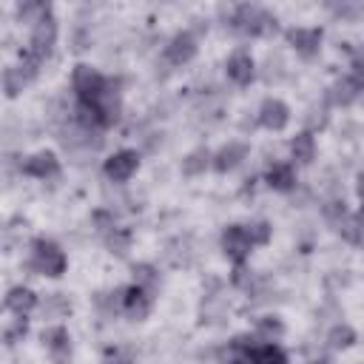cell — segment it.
I'll use <instances>...</instances> for the list:
<instances>
[{
  "label": "cell",
  "instance_id": "cell-33",
  "mask_svg": "<svg viewBox=\"0 0 364 364\" xmlns=\"http://www.w3.org/2000/svg\"><path fill=\"white\" fill-rule=\"evenodd\" d=\"M310 364H324V361H310Z\"/></svg>",
  "mask_w": 364,
  "mask_h": 364
},
{
  "label": "cell",
  "instance_id": "cell-9",
  "mask_svg": "<svg viewBox=\"0 0 364 364\" xmlns=\"http://www.w3.org/2000/svg\"><path fill=\"white\" fill-rule=\"evenodd\" d=\"M196 54H199V37H196L191 28L173 31V34L168 37L165 48H162V60H165L168 65H173V68L191 65V63L196 60Z\"/></svg>",
  "mask_w": 364,
  "mask_h": 364
},
{
  "label": "cell",
  "instance_id": "cell-14",
  "mask_svg": "<svg viewBox=\"0 0 364 364\" xmlns=\"http://www.w3.org/2000/svg\"><path fill=\"white\" fill-rule=\"evenodd\" d=\"M250 156V145L245 139H228L213 151V173L228 176Z\"/></svg>",
  "mask_w": 364,
  "mask_h": 364
},
{
  "label": "cell",
  "instance_id": "cell-3",
  "mask_svg": "<svg viewBox=\"0 0 364 364\" xmlns=\"http://www.w3.org/2000/svg\"><path fill=\"white\" fill-rule=\"evenodd\" d=\"M57 40H60V20H57V14H54V9H51L46 17H40V20L28 28L26 48L46 65V63L51 60L54 48H57Z\"/></svg>",
  "mask_w": 364,
  "mask_h": 364
},
{
  "label": "cell",
  "instance_id": "cell-23",
  "mask_svg": "<svg viewBox=\"0 0 364 364\" xmlns=\"http://www.w3.org/2000/svg\"><path fill=\"white\" fill-rule=\"evenodd\" d=\"M31 82H34V80H31L17 63L3 68V94H6V100H17Z\"/></svg>",
  "mask_w": 364,
  "mask_h": 364
},
{
  "label": "cell",
  "instance_id": "cell-7",
  "mask_svg": "<svg viewBox=\"0 0 364 364\" xmlns=\"http://www.w3.org/2000/svg\"><path fill=\"white\" fill-rule=\"evenodd\" d=\"M20 173L34 179V182H51V179H60L63 173V159L57 151L51 148H40L28 156L20 159Z\"/></svg>",
  "mask_w": 364,
  "mask_h": 364
},
{
  "label": "cell",
  "instance_id": "cell-15",
  "mask_svg": "<svg viewBox=\"0 0 364 364\" xmlns=\"http://www.w3.org/2000/svg\"><path fill=\"white\" fill-rule=\"evenodd\" d=\"M40 293L37 290H31L28 284H14V287H9L6 290V296H3V310L9 313V316H31V313H37L40 310Z\"/></svg>",
  "mask_w": 364,
  "mask_h": 364
},
{
  "label": "cell",
  "instance_id": "cell-32",
  "mask_svg": "<svg viewBox=\"0 0 364 364\" xmlns=\"http://www.w3.org/2000/svg\"><path fill=\"white\" fill-rule=\"evenodd\" d=\"M355 193H358V202H361V208H364V171L355 176Z\"/></svg>",
  "mask_w": 364,
  "mask_h": 364
},
{
  "label": "cell",
  "instance_id": "cell-30",
  "mask_svg": "<svg viewBox=\"0 0 364 364\" xmlns=\"http://www.w3.org/2000/svg\"><path fill=\"white\" fill-rule=\"evenodd\" d=\"M330 11L336 17H341V20H355L364 11V6L361 3H338V6H330Z\"/></svg>",
  "mask_w": 364,
  "mask_h": 364
},
{
  "label": "cell",
  "instance_id": "cell-31",
  "mask_svg": "<svg viewBox=\"0 0 364 364\" xmlns=\"http://www.w3.org/2000/svg\"><path fill=\"white\" fill-rule=\"evenodd\" d=\"M100 364H136L122 347H108L105 353H102V361Z\"/></svg>",
  "mask_w": 364,
  "mask_h": 364
},
{
  "label": "cell",
  "instance_id": "cell-19",
  "mask_svg": "<svg viewBox=\"0 0 364 364\" xmlns=\"http://www.w3.org/2000/svg\"><path fill=\"white\" fill-rule=\"evenodd\" d=\"M247 364H290L287 350L279 341H253L250 353H247Z\"/></svg>",
  "mask_w": 364,
  "mask_h": 364
},
{
  "label": "cell",
  "instance_id": "cell-10",
  "mask_svg": "<svg viewBox=\"0 0 364 364\" xmlns=\"http://www.w3.org/2000/svg\"><path fill=\"white\" fill-rule=\"evenodd\" d=\"M40 344L43 350L48 353L51 364H71V355H74V341H71V333L63 321H51L43 327L40 333Z\"/></svg>",
  "mask_w": 364,
  "mask_h": 364
},
{
  "label": "cell",
  "instance_id": "cell-25",
  "mask_svg": "<svg viewBox=\"0 0 364 364\" xmlns=\"http://www.w3.org/2000/svg\"><path fill=\"white\" fill-rule=\"evenodd\" d=\"M355 341H358V330L347 321H336L327 330V344L333 350H350V347H355Z\"/></svg>",
  "mask_w": 364,
  "mask_h": 364
},
{
  "label": "cell",
  "instance_id": "cell-11",
  "mask_svg": "<svg viewBox=\"0 0 364 364\" xmlns=\"http://www.w3.org/2000/svg\"><path fill=\"white\" fill-rule=\"evenodd\" d=\"M290 119H293V108H290L282 97H273V94H270V97H264V100L259 102V108H256V125L264 128V131H270V134L287 131Z\"/></svg>",
  "mask_w": 364,
  "mask_h": 364
},
{
  "label": "cell",
  "instance_id": "cell-2",
  "mask_svg": "<svg viewBox=\"0 0 364 364\" xmlns=\"http://www.w3.org/2000/svg\"><path fill=\"white\" fill-rule=\"evenodd\" d=\"M23 267L34 276L43 279H63L68 273V253L63 250V245L51 236H34L28 242V253Z\"/></svg>",
  "mask_w": 364,
  "mask_h": 364
},
{
  "label": "cell",
  "instance_id": "cell-21",
  "mask_svg": "<svg viewBox=\"0 0 364 364\" xmlns=\"http://www.w3.org/2000/svg\"><path fill=\"white\" fill-rule=\"evenodd\" d=\"M250 333H253L259 341H282L284 333H287V327H284L282 316H276V313H264V316L256 318V324H253Z\"/></svg>",
  "mask_w": 364,
  "mask_h": 364
},
{
  "label": "cell",
  "instance_id": "cell-17",
  "mask_svg": "<svg viewBox=\"0 0 364 364\" xmlns=\"http://www.w3.org/2000/svg\"><path fill=\"white\" fill-rule=\"evenodd\" d=\"M361 100H364V88H361V82L353 74H341L327 88V102L336 105V108H350V105H355Z\"/></svg>",
  "mask_w": 364,
  "mask_h": 364
},
{
  "label": "cell",
  "instance_id": "cell-27",
  "mask_svg": "<svg viewBox=\"0 0 364 364\" xmlns=\"http://www.w3.org/2000/svg\"><path fill=\"white\" fill-rule=\"evenodd\" d=\"M26 336H28V318L26 316H14V318L6 321V327H3V344L6 347L20 344Z\"/></svg>",
  "mask_w": 364,
  "mask_h": 364
},
{
  "label": "cell",
  "instance_id": "cell-28",
  "mask_svg": "<svg viewBox=\"0 0 364 364\" xmlns=\"http://www.w3.org/2000/svg\"><path fill=\"white\" fill-rule=\"evenodd\" d=\"M245 225H247L250 242H253L256 247H267V245H270V239H273V225H270L267 219H250V222H245Z\"/></svg>",
  "mask_w": 364,
  "mask_h": 364
},
{
  "label": "cell",
  "instance_id": "cell-24",
  "mask_svg": "<svg viewBox=\"0 0 364 364\" xmlns=\"http://www.w3.org/2000/svg\"><path fill=\"white\" fill-rule=\"evenodd\" d=\"M54 6L51 3H43V0H23V3H17L14 6V17H17V23H23V26H34L40 17H46L48 11H51Z\"/></svg>",
  "mask_w": 364,
  "mask_h": 364
},
{
  "label": "cell",
  "instance_id": "cell-4",
  "mask_svg": "<svg viewBox=\"0 0 364 364\" xmlns=\"http://www.w3.org/2000/svg\"><path fill=\"white\" fill-rule=\"evenodd\" d=\"M219 250H222V256H225L233 267L247 264L250 253L256 250V245L250 242L247 225H245V222H230V225H225L222 233H219Z\"/></svg>",
  "mask_w": 364,
  "mask_h": 364
},
{
  "label": "cell",
  "instance_id": "cell-18",
  "mask_svg": "<svg viewBox=\"0 0 364 364\" xmlns=\"http://www.w3.org/2000/svg\"><path fill=\"white\" fill-rule=\"evenodd\" d=\"M208 171H213V151L205 148V145L191 148V151L182 156V162H179V173H182L185 179H199V176H205Z\"/></svg>",
  "mask_w": 364,
  "mask_h": 364
},
{
  "label": "cell",
  "instance_id": "cell-16",
  "mask_svg": "<svg viewBox=\"0 0 364 364\" xmlns=\"http://www.w3.org/2000/svg\"><path fill=\"white\" fill-rule=\"evenodd\" d=\"M287 159L296 165V168H304V165H313L316 156H318V142H316V134L310 128H301L296 131L290 139H287Z\"/></svg>",
  "mask_w": 364,
  "mask_h": 364
},
{
  "label": "cell",
  "instance_id": "cell-8",
  "mask_svg": "<svg viewBox=\"0 0 364 364\" xmlns=\"http://www.w3.org/2000/svg\"><path fill=\"white\" fill-rule=\"evenodd\" d=\"M156 304V296L145 287H139L136 282L119 284V316H125L128 321H145L151 316Z\"/></svg>",
  "mask_w": 364,
  "mask_h": 364
},
{
  "label": "cell",
  "instance_id": "cell-1",
  "mask_svg": "<svg viewBox=\"0 0 364 364\" xmlns=\"http://www.w3.org/2000/svg\"><path fill=\"white\" fill-rule=\"evenodd\" d=\"M225 26L233 34L250 37V40H270V37H276L282 31L279 17L262 3H236V6H230Z\"/></svg>",
  "mask_w": 364,
  "mask_h": 364
},
{
  "label": "cell",
  "instance_id": "cell-5",
  "mask_svg": "<svg viewBox=\"0 0 364 364\" xmlns=\"http://www.w3.org/2000/svg\"><path fill=\"white\" fill-rule=\"evenodd\" d=\"M284 43L290 46V51L301 60H316L321 54L324 46V26H287L282 31Z\"/></svg>",
  "mask_w": 364,
  "mask_h": 364
},
{
  "label": "cell",
  "instance_id": "cell-26",
  "mask_svg": "<svg viewBox=\"0 0 364 364\" xmlns=\"http://www.w3.org/2000/svg\"><path fill=\"white\" fill-rule=\"evenodd\" d=\"M40 313L46 318H65L71 313V299L65 293H46L40 299Z\"/></svg>",
  "mask_w": 364,
  "mask_h": 364
},
{
  "label": "cell",
  "instance_id": "cell-20",
  "mask_svg": "<svg viewBox=\"0 0 364 364\" xmlns=\"http://www.w3.org/2000/svg\"><path fill=\"white\" fill-rule=\"evenodd\" d=\"M102 245H105V250H108L111 256L125 259L128 250H131V245H134V230L125 228V225H117V228H111V230L102 236Z\"/></svg>",
  "mask_w": 364,
  "mask_h": 364
},
{
  "label": "cell",
  "instance_id": "cell-13",
  "mask_svg": "<svg viewBox=\"0 0 364 364\" xmlns=\"http://www.w3.org/2000/svg\"><path fill=\"white\" fill-rule=\"evenodd\" d=\"M264 188L273 193H293L299 188V168L290 159H273L262 173Z\"/></svg>",
  "mask_w": 364,
  "mask_h": 364
},
{
  "label": "cell",
  "instance_id": "cell-29",
  "mask_svg": "<svg viewBox=\"0 0 364 364\" xmlns=\"http://www.w3.org/2000/svg\"><path fill=\"white\" fill-rule=\"evenodd\" d=\"M88 219H91V228H94L100 236H105L111 228H117V216H114V210H108V208H94Z\"/></svg>",
  "mask_w": 364,
  "mask_h": 364
},
{
  "label": "cell",
  "instance_id": "cell-6",
  "mask_svg": "<svg viewBox=\"0 0 364 364\" xmlns=\"http://www.w3.org/2000/svg\"><path fill=\"white\" fill-rule=\"evenodd\" d=\"M142 168V156L136 148H117L114 154H108L102 159V176L114 185H125L131 182Z\"/></svg>",
  "mask_w": 364,
  "mask_h": 364
},
{
  "label": "cell",
  "instance_id": "cell-22",
  "mask_svg": "<svg viewBox=\"0 0 364 364\" xmlns=\"http://www.w3.org/2000/svg\"><path fill=\"white\" fill-rule=\"evenodd\" d=\"M131 282H136L139 287H145V290H151L156 296L159 287H162V273H159V267L154 262H134L131 264Z\"/></svg>",
  "mask_w": 364,
  "mask_h": 364
},
{
  "label": "cell",
  "instance_id": "cell-12",
  "mask_svg": "<svg viewBox=\"0 0 364 364\" xmlns=\"http://www.w3.org/2000/svg\"><path fill=\"white\" fill-rule=\"evenodd\" d=\"M256 57L247 51V48H233L228 57H225V77L230 85L236 88H250L256 82Z\"/></svg>",
  "mask_w": 364,
  "mask_h": 364
}]
</instances>
